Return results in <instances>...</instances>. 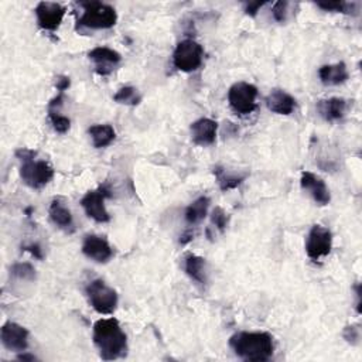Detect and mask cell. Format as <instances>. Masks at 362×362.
Returning a JSON list of instances; mask_svg holds the SVG:
<instances>
[{
	"label": "cell",
	"mask_w": 362,
	"mask_h": 362,
	"mask_svg": "<svg viewBox=\"0 0 362 362\" xmlns=\"http://www.w3.org/2000/svg\"><path fill=\"white\" fill-rule=\"evenodd\" d=\"M28 330L17 323L8 321L0 330V340L6 350L12 352H24L28 348Z\"/></svg>",
	"instance_id": "8fae6325"
},
{
	"label": "cell",
	"mask_w": 362,
	"mask_h": 362,
	"mask_svg": "<svg viewBox=\"0 0 362 362\" xmlns=\"http://www.w3.org/2000/svg\"><path fill=\"white\" fill-rule=\"evenodd\" d=\"M82 254L97 263H106L113 256V249L108 240L99 235H86L82 242Z\"/></svg>",
	"instance_id": "4fadbf2b"
},
{
	"label": "cell",
	"mask_w": 362,
	"mask_h": 362,
	"mask_svg": "<svg viewBox=\"0 0 362 362\" xmlns=\"http://www.w3.org/2000/svg\"><path fill=\"white\" fill-rule=\"evenodd\" d=\"M93 341L104 361L125 358L128 354V337L113 317L101 318L94 324Z\"/></svg>",
	"instance_id": "6da1fadb"
},
{
	"label": "cell",
	"mask_w": 362,
	"mask_h": 362,
	"mask_svg": "<svg viewBox=\"0 0 362 362\" xmlns=\"http://www.w3.org/2000/svg\"><path fill=\"white\" fill-rule=\"evenodd\" d=\"M300 186H301V189L307 191L313 197V200L318 205L324 207V205L330 204L331 194H330V190L325 184V181L323 178H320L318 175H316L314 173H312V171L301 173Z\"/></svg>",
	"instance_id": "5bb4252c"
},
{
	"label": "cell",
	"mask_w": 362,
	"mask_h": 362,
	"mask_svg": "<svg viewBox=\"0 0 362 362\" xmlns=\"http://www.w3.org/2000/svg\"><path fill=\"white\" fill-rule=\"evenodd\" d=\"M266 106L270 112L287 116L296 109V99L283 89H274L266 97Z\"/></svg>",
	"instance_id": "e0dca14e"
},
{
	"label": "cell",
	"mask_w": 362,
	"mask_h": 362,
	"mask_svg": "<svg viewBox=\"0 0 362 362\" xmlns=\"http://www.w3.org/2000/svg\"><path fill=\"white\" fill-rule=\"evenodd\" d=\"M343 337L347 343L355 345L359 343V339H361V331H359V327L358 325H348L344 328L343 331Z\"/></svg>",
	"instance_id": "f546056e"
},
{
	"label": "cell",
	"mask_w": 362,
	"mask_h": 362,
	"mask_svg": "<svg viewBox=\"0 0 362 362\" xmlns=\"http://www.w3.org/2000/svg\"><path fill=\"white\" fill-rule=\"evenodd\" d=\"M35 13H36L39 27L41 30H44V32L54 33V32H57V28L59 27V24L63 23L64 16L67 13V9L59 3L40 2L36 6Z\"/></svg>",
	"instance_id": "30bf717a"
},
{
	"label": "cell",
	"mask_w": 362,
	"mask_h": 362,
	"mask_svg": "<svg viewBox=\"0 0 362 362\" xmlns=\"http://www.w3.org/2000/svg\"><path fill=\"white\" fill-rule=\"evenodd\" d=\"M318 78L327 86H337L347 82L350 74L345 63H337V64L323 66L318 70Z\"/></svg>",
	"instance_id": "d6986e66"
},
{
	"label": "cell",
	"mask_w": 362,
	"mask_h": 362,
	"mask_svg": "<svg viewBox=\"0 0 362 362\" xmlns=\"http://www.w3.org/2000/svg\"><path fill=\"white\" fill-rule=\"evenodd\" d=\"M193 239H194V231L193 229H187L183 235L180 236V244L181 245H187L189 242H191Z\"/></svg>",
	"instance_id": "836d02e7"
},
{
	"label": "cell",
	"mask_w": 362,
	"mask_h": 362,
	"mask_svg": "<svg viewBox=\"0 0 362 362\" xmlns=\"http://www.w3.org/2000/svg\"><path fill=\"white\" fill-rule=\"evenodd\" d=\"M333 249V234L323 225H313L306 239V254L313 262L330 255Z\"/></svg>",
	"instance_id": "9c48e42d"
},
{
	"label": "cell",
	"mask_w": 362,
	"mask_h": 362,
	"mask_svg": "<svg viewBox=\"0 0 362 362\" xmlns=\"http://www.w3.org/2000/svg\"><path fill=\"white\" fill-rule=\"evenodd\" d=\"M88 58L95 66V73L101 77H108L122 61L120 54L109 47H97L88 53Z\"/></svg>",
	"instance_id": "7c38bea8"
},
{
	"label": "cell",
	"mask_w": 362,
	"mask_h": 362,
	"mask_svg": "<svg viewBox=\"0 0 362 362\" xmlns=\"http://www.w3.org/2000/svg\"><path fill=\"white\" fill-rule=\"evenodd\" d=\"M112 197V190L108 183L99 186L97 190L88 191L81 198V207L84 208L85 214L94 220L98 224H106L111 221V216L105 207L106 198Z\"/></svg>",
	"instance_id": "ba28073f"
},
{
	"label": "cell",
	"mask_w": 362,
	"mask_h": 362,
	"mask_svg": "<svg viewBox=\"0 0 362 362\" xmlns=\"http://www.w3.org/2000/svg\"><path fill=\"white\" fill-rule=\"evenodd\" d=\"M88 133L95 149H105L116 139V132L111 125H93Z\"/></svg>",
	"instance_id": "603a6c76"
},
{
	"label": "cell",
	"mask_w": 362,
	"mask_h": 362,
	"mask_svg": "<svg viewBox=\"0 0 362 362\" xmlns=\"http://www.w3.org/2000/svg\"><path fill=\"white\" fill-rule=\"evenodd\" d=\"M214 175L221 191H231L238 189L247 178V174H234L221 166L214 167Z\"/></svg>",
	"instance_id": "7402d4cb"
},
{
	"label": "cell",
	"mask_w": 362,
	"mask_h": 362,
	"mask_svg": "<svg viewBox=\"0 0 362 362\" xmlns=\"http://www.w3.org/2000/svg\"><path fill=\"white\" fill-rule=\"evenodd\" d=\"M85 294L90 307L97 313L104 316H111L115 313L119 297L115 289L108 286L102 279H95L85 287Z\"/></svg>",
	"instance_id": "5b68a950"
},
{
	"label": "cell",
	"mask_w": 362,
	"mask_h": 362,
	"mask_svg": "<svg viewBox=\"0 0 362 362\" xmlns=\"http://www.w3.org/2000/svg\"><path fill=\"white\" fill-rule=\"evenodd\" d=\"M17 359L19 361H37L39 358L36 355H33V354H28L27 351H24L23 354L17 355Z\"/></svg>",
	"instance_id": "e575fe53"
},
{
	"label": "cell",
	"mask_w": 362,
	"mask_h": 362,
	"mask_svg": "<svg viewBox=\"0 0 362 362\" xmlns=\"http://www.w3.org/2000/svg\"><path fill=\"white\" fill-rule=\"evenodd\" d=\"M82 16L78 19V28L88 30H106L112 28L117 21L116 10L101 2H81Z\"/></svg>",
	"instance_id": "277c9868"
},
{
	"label": "cell",
	"mask_w": 362,
	"mask_h": 362,
	"mask_svg": "<svg viewBox=\"0 0 362 362\" xmlns=\"http://www.w3.org/2000/svg\"><path fill=\"white\" fill-rule=\"evenodd\" d=\"M258 88L249 82H236L228 90V102L236 115L247 116L256 111Z\"/></svg>",
	"instance_id": "52a82bcc"
},
{
	"label": "cell",
	"mask_w": 362,
	"mask_h": 362,
	"mask_svg": "<svg viewBox=\"0 0 362 362\" xmlns=\"http://www.w3.org/2000/svg\"><path fill=\"white\" fill-rule=\"evenodd\" d=\"M317 112L325 122H337L345 116L347 101L343 98H328L317 102Z\"/></svg>",
	"instance_id": "ac0fdd59"
},
{
	"label": "cell",
	"mask_w": 362,
	"mask_h": 362,
	"mask_svg": "<svg viewBox=\"0 0 362 362\" xmlns=\"http://www.w3.org/2000/svg\"><path fill=\"white\" fill-rule=\"evenodd\" d=\"M317 8L325 10V12H337V13H344V15H354L355 10V3H347V2H328L323 3L318 2L316 3Z\"/></svg>",
	"instance_id": "4316f807"
},
{
	"label": "cell",
	"mask_w": 362,
	"mask_h": 362,
	"mask_svg": "<svg viewBox=\"0 0 362 362\" xmlns=\"http://www.w3.org/2000/svg\"><path fill=\"white\" fill-rule=\"evenodd\" d=\"M209 204L211 200L207 196H201L198 197L196 201H193L187 208H186V222L191 227L198 225L200 222H202L208 214V209H209Z\"/></svg>",
	"instance_id": "44dd1931"
},
{
	"label": "cell",
	"mask_w": 362,
	"mask_h": 362,
	"mask_svg": "<svg viewBox=\"0 0 362 362\" xmlns=\"http://www.w3.org/2000/svg\"><path fill=\"white\" fill-rule=\"evenodd\" d=\"M70 85H71V79L67 75H58L55 78V88H57L58 93L64 94L66 90L70 88Z\"/></svg>",
	"instance_id": "4dcf8cb0"
},
{
	"label": "cell",
	"mask_w": 362,
	"mask_h": 362,
	"mask_svg": "<svg viewBox=\"0 0 362 362\" xmlns=\"http://www.w3.org/2000/svg\"><path fill=\"white\" fill-rule=\"evenodd\" d=\"M204 48L196 40L180 41L173 53V66L181 73H194L202 66Z\"/></svg>",
	"instance_id": "8992f818"
},
{
	"label": "cell",
	"mask_w": 362,
	"mask_h": 362,
	"mask_svg": "<svg viewBox=\"0 0 362 362\" xmlns=\"http://www.w3.org/2000/svg\"><path fill=\"white\" fill-rule=\"evenodd\" d=\"M48 112V119H50V122L54 128V131L57 133H67L71 128V120L70 117L61 115V111H47Z\"/></svg>",
	"instance_id": "484cf974"
},
{
	"label": "cell",
	"mask_w": 362,
	"mask_h": 362,
	"mask_svg": "<svg viewBox=\"0 0 362 362\" xmlns=\"http://www.w3.org/2000/svg\"><path fill=\"white\" fill-rule=\"evenodd\" d=\"M48 216H50L51 222L57 228L63 229L67 234H73L75 231L74 217L71 214V211L59 198H54L51 201L50 208H48Z\"/></svg>",
	"instance_id": "2e32d148"
},
{
	"label": "cell",
	"mask_w": 362,
	"mask_h": 362,
	"mask_svg": "<svg viewBox=\"0 0 362 362\" xmlns=\"http://www.w3.org/2000/svg\"><path fill=\"white\" fill-rule=\"evenodd\" d=\"M234 354L248 362H266L275 352V341L263 331H240L229 339Z\"/></svg>",
	"instance_id": "7a4b0ae2"
},
{
	"label": "cell",
	"mask_w": 362,
	"mask_h": 362,
	"mask_svg": "<svg viewBox=\"0 0 362 362\" xmlns=\"http://www.w3.org/2000/svg\"><path fill=\"white\" fill-rule=\"evenodd\" d=\"M289 9V2H285V0H280V2H276L274 5V9H272V15H274V19L279 23H285L287 19V10Z\"/></svg>",
	"instance_id": "f1b7e54d"
},
{
	"label": "cell",
	"mask_w": 362,
	"mask_h": 362,
	"mask_svg": "<svg viewBox=\"0 0 362 362\" xmlns=\"http://www.w3.org/2000/svg\"><path fill=\"white\" fill-rule=\"evenodd\" d=\"M37 152L21 147L16 150V158L20 160V178L23 183L33 189L41 190L54 178V169L46 160L36 159Z\"/></svg>",
	"instance_id": "3957f363"
},
{
	"label": "cell",
	"mask_w": 362,
	"mask_h": 362,
	"mask_svg": "<svg viewBox=\"0 0 362 362\" xmlns=\"http://www.w3.org/2000/svg\"><path fill=\"white\" fill-rule=\"evenodd\" d=\"M265 6V2H249L245 5V13L255 17L258 12Z\"/></svg>",
	"instance_id": "d6a6232c"
},
{
	"label": "cell",
	"mask_w": 362,
	"mask_h": 362,
	"mask_svg": "<svg viewBox=\"0 0 362 362\" xmlns=\"http://www.w3.org/2000/svg\"><path fill=\"white\" fill-rule=\"evenodd\" d=\"M21 249L26 251V252H30V254H32L35 258H37V259H40V260H43V258H44V255H43V249H41V247H40L39 244H28V245H23Z\"/></svg>",
	"instance_id": "1f68e13d"
},
{
	"label": "cell",
	"mask_w": 362,
	"mask_h": 362,
	"mask_svg": "<svg viewBox=\"0 0 362 362\" xmlns=\"http://www.w3.org/2000/svg\"><path fill=\"white\" fill-rule=\"evenodd\" d=\"M228 221H229V217L221 207H216L213 209V213H211V222H213V225H216V228L221 234L225 232L228 227Z\"/></svg>",
	"instance_id": "83f0119b"
},
{
	"label": "cell",
	"mask_w": 362,
	"mask_h": 362,
	"mask_svg": "<svg viewBox=\"0 0 362 362\" xmlns=\"http://www.w3.org/2000/svg\"><path fill=\"white\" fill-rule=\"evenodd\" d=\"M190 133H191V140L197 146H211L214 144L217 140V133H218V124L216 120L209 117H201L196 122L191 124L190 126Z\"/></svg>",
	"instance_id": "9a60e30c"
},
{
	"label": "cell",
	"mask_w": 362,
	"mask_h": 362,
	"mask_svg": "<svg viewBox=\"0 0 362 362\" xmlns=\"http://www.w3.org/2000/svg\"><path fill=\"white\" fill-rule=\"evenodd\" d=\"M184 272L196 283L201 286H205L208 283L207 262L204 258L194 254H187L184 258Z\"/></svg>",
	"instance_id": "ffe728a7"
},
{
	"label": "cell",
	"mask_w": 362,
	"mask_h": 362,
	"mask_svg": "<svg viewBox=\"0 0 362 362\" xmlns=\"http://www.w3.org/2000/svg\"><path fill=\"white\" fill-rule=\"evenodd\" d=\"M10 276L23 282H35L37 278L36 269L32 263L19 262L10 267Z\"/></svg>",
	"instance_id": "d4e9b609"
},
{
	"label": "cell",
	"mask_w": 362,
	"mask_h": 362,
	"mask_svg": "<svg viewBox=\"0 0 362 362\" xmlns=\"http://www.w3.org/2000/svg\"><path fill=\"white\" fill-rule=\"evenodd\" d=\"M113 101L120 105L137 106L142 102V95L135 86H122L113 95Z\"/></svg>",
	"instance_id": "cb8c5ba5"
}]
</instances>
